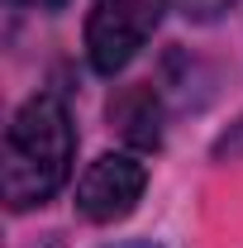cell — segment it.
I'll use <instances>...</instances> for the list:
<instances>
[{
  "label": "cell",
  "instance_id": "5b68a950",
  "mask_svg": "<svg viewBox=\"0 0 243 248\" xmlns=\"http://www.w3.org/2000/svg\"><path fill=\"white\" fill-rule=\"evenodd\" d=\"M177 10H182L186 19H196V24H210V19H219L224 10H234L239 0H172Z\"/></svg>",
  "mask_w": 243,
  "mask_h": 248
},
{
  "label": "cell",
  "instance_id": "ba28073f",
  "mask_svg": "<svg viewBox=\"0 0 243 248\" xmlns=\"http://www.w3.org/2000/svg\"><path fill=\"white\" fill-rule=\"evenodd\" d=\"M115 248H162V244H115Z\"/></svg>",
  "mask_w": 243,
  "mask_h": 248
},
{
  "label": "cell",
  "instance_id": "7a4b0ae2",
  "mask_svg": "<svg viewBox=\"0 0 243 248\" xmlns=\"http://www.w3.org/2000/svg\"><path fill=\"white\" fill-rule=\"evenodd\" d=\"M162 19V0H95L86 19V58L100 77H120Z\"/></svg>",
  "mask_w": 243,
  "mask_h": 248
},
{
  "label": "cell",
  "instance_id": "277c9868",
  "mask_svg": "<svg viewBox=\"0 0 243 248\" xmlns=\"http://www.w3.org/2000/svg\"><path fill=\"white\" fill-rule=\"evenodd\" d=\"M110 120L120 124V134L134 148H157L162 143V105L152 86H129L110 100Z\"/></svg>",
  "mask_w": 243,
  "mask_h": 248
},
{
  "label": "cell",
  "instance_id": "6da1fadb",
  "mask_svg": "<svg viewBox=\"0 0 243 248\" xmlns=\"http://www.w3.org/2000/svg\"><path fill=\"white\" fill-rule=\"evenodd\" d=\"M72 157H76V124L67 115L62 95H29L5 129V157H0L5 205L15 215L48 205L72 177Z\"/></svg>",
  "mask_w": 243,
  "mask_h": 248
},
{
  "label": "cell",
  "instance_id": "8992f818",
  "mask_svg": "<svg viewBox=\"0 0 243 248\" xmlns=\"http://www.w3.org/2000/svg\"><path fill=\"white\" fill-rule=\"evenodd\" d=\"M210 153H214V162H239V157H243V115L229 124L219 139H214V148H210Z\"/></svg>",
  "mask_w": 243,
  "mask_h": 248
},
{
  "label": "cell",
  "instance_id": "52a82bcc",
  "mask_svg": "<svg viewBox=\"0 0 243 248\" xmlns=\"http://www.w3.org/2000/svg\"><path fill=\"white\" fill-rule=\"evenodd\" d=\"M15 5H29V10H62L67 0H15Z\"/></svg>",
  "mask_w": 243,
  "mask_h": 248
},
{
  "label": "cell",
  "instance_id": "3957f363",
  "mask_svg": "<svg viewBox=\"0 0 243 248\" xmlns=\"http://www.w3.org/2000/svg\"><path fill=\"white\" fill-rule=\"evenodd\" d=\"M148 191V167L134 153H105L76 182V215L91 224H115V219L134 215V205Z\"/></svg>",
  "mask_w": 243,
  "mask_h": 248
}]
</instances>
